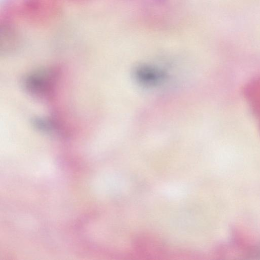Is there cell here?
I'll return each instance as SVG.
<instances>
[{
    "instance_id": "obj_1",
    "label": "cell",
    "mask_w": 260,
    "mask_h": 260,
    "mask_svg": "<svg viewBox=\"0 0 260 260\" xmlns=\"http://www.w3.org/2000/svg\"><path fill=\"white\" fill-rule=\"evenodd\" d=\"M55 73L52 71H42L29 75L25 86L30 94L40 98H47L51 92Z\"/></svg>"
}]
</instances>
